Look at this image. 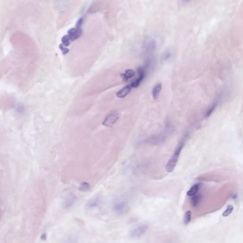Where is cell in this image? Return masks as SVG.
<instances>
[{
    "label": "cell",
    "instance_id": "1",
    "mask_svg": "<svg viewBox=\"0 0 243 243\" xmlns=\"http://www.w3.org/2000/svg\"><path fill=\"white\" fill-rule=\"evenodd\" d=\"M184 145V141L183 140L180 142L177 147L176 148L174 153L172 155V157L169 159L165 167L166 171L167 172H172L174 170L177 164L179 157L181 155V152L183 149Z\"/></svg>",
    "mask_w": 243,
    "mask_h": 243
},
{
    "label": "cell",
    "instance_id": "2",
    "mask_svg": "<svg viewBox=\"0 0 243 243\" xmlns=\"http://www.w3.org/2000/svg\"><path fill=\"white\" fill-rule=\"evenodd\" d=\"M129 210L128 203L126 201L120 200L115 202L113 205V212L118 215H123L128 212Z\"/></svg>",
    "mask_w": 243,
    "mask_h": 243
},
{
    "label": "cell",
    "instance_id": "3",
    "mask_svg": "<svg viewBox=\"0 0 243 243\" xmlns=\"http://www.w3.org/2000/svg\"><path fill=\"white\" fill-rule=\"evenodd\" d=\"M119 119V114L115 111L111 112L105 118L103 125L108 127H112L114 124L117 123Z\"/></svg>",
    "mask_w": 243,
    "mask_h": 243
},
{
    "label": "cell",
    "instance_id": "4",
    "mask_svg": "<svg viewBox=\"0 0 243 243\" xmlns=\"http://www.w3.org/2000/svg\"><path fill=\"white\" fill-rule=\"evenodd\" d=\"M158 45V41L157 39L151 38L145 42L143 48L146 53H152L156 50Z\"/></svg>",
    "mask_w": 243,
    "mask_h": 243
},
{
    "label": "cell",
    "instance_id": "5",
    "mask_svg": "<svg viewBox=\"0 0 243 243\" xmlns=\"http://www.w3.org/2000/svg\"><path fill=\"white\" fill-rule=\"evenodd\" d=\"M147 225L142 224L135 227L132 230L130 233V236L132 238H137L142 236L147 230Z\"/></svg>",
    "mask_w": 243,
    "mask_h": 243
},
{
    "label": "cell",
    "instance_id": "6",
    "mask_svg": "<svg viewBox=\"0 0 243 243\" xmlns=\"http://www.w3.org/2000/svg\"><path fill=\"white\" fill-rule=\"evenodd\" d=\"M137 71L138 73V77L134 81V82L131 84V86L132 88H138L140 84L142 83L143 80H144L145 75H146L145 68L143 67H140L138 68Z\"/></svg>",
    "mask_w": 243,
    "mask_h": 243
},
{
    "label": "cell",
    "instance_id": "7",
    "mask_svg": "<svg viewBox=\"0 0 243 243\" xmlns=\"http://www.w3.org/2000/svg\"><path fill=\"white\" fill-rule=\"evenodd\" d=\"M68 36L69 37L71 42L77 40L82 34V30L81 28L77 27L70 29L68 32Z\"/></svg>",
    "mask_w": 243,
    "mask_h": 243
},
{
    "label": "cell",
    "instance_id": "8",
    "mask_svg": "<svg viewBox=\"0 0 243 243\" xmlns=\"http://www.w3.org/2000/svg\"><path fill=\"white\" fill-rule=\"evenodd\" d=\"M76 200V197L73 194H69L66 196L63 201V207L64 209H69L73 206Z\"/></svg>",
    "mask_w": 243,
    "mask_h": 243
},
{
    "label": "cell",
    "instance_id": "9",
    "mask_svg": "<svg viewBox=\"0 0 243 243\" xmlns=\"http://www.w3.org/2000/svg\"><path fill=\"white\" fill-rule=\"evenodd\" d=\"M100 197L97 196L89 199L86 204V208L88 209H94L97 207L100 203Z\"/></svg>",
    "mask_w": 243,
    "mask_h": 243
},
{
    "label": "cell",
    "instance_id": "10",
    "mask_svg": "<svg viewBox=\"0 0 243 243\" xmlns=\"http://www.w3.org/2000/svg\"><path fill=\"white\" fill-rule=\"evenodd\" d=\"M190 203L193 207H196L198 206L201 201L202 196L201 193H197L193 196H191Z\"/></svg>",
    "mask_w": 243,
    "mask_h": 243
},
{
    "label": "cell",
    "instance_id": "11",
    "mask_svg": "<svg viewBox=\"0 0 243 243\" xmlns=\"http://www.w3.org/2000/svg\"><path fill=\"white\" fill-rule=\"evenodd\" d=\"M132 88L130 85H128L123 88L121 90L119 91L117 94V96L118 98H124L127 96L131 92Z\"/></svg>",
    "mask_w": 243,
    "mask_h": 243
},
{
    "label": "cell",
    "instance_id": "12",
    "mask_svg": "<svg viewBox=\"0 0 243 243\" xmlns=\"http://www.w3.org/2000/svg\"><path fill=\"white\" fill-rule=\"evenodd\" d=\"M161 90H162V84L161 83H158L153 87L152 91L153 99L156 100L159 98Z\"/></svg>",
    "mask_w": 243,
    "mask_h": 243
},
{
    "label": "cell",
    "instance_id": "13",
    "mask_svg": "<svg viewBox=\"0 0 243 243\" xmlns=\"http://www.w3.org/2000/svg\"><path fill=\"white\" fill-rule=\"evenodd\" d=\"M201 185L202 184L201 183H196L195 184L193 185L189 189V191L187 192V194L188 196L191 197L198 192V190H199Z\"/></svg>",
    "mask_w": 243,
    "mask_h": 243
},
{
    "label": "cell",
    "instance_id": "14",
    "mask_svg": "<svg viewBox=\"0 0 243 243\" xmlns=\"http://www.w3.org/2000/svg\"><path fill=\"white\" fill-rule=\"evenodd\" d=\"M135 73L132 69H127L124 73L121 74V76L122 77L123 81H128L129 79L134 77L135 76Z\"/></svg>",
    "mask_w": 243,
    "mask_h": 243
},
{
    "label": "cell",
    "instance_id": "15",
    "mask_svg": "<svg viewBox=\"0 0 243 243\" xmlns=\"http://www.w3.org/2000/svg\"><path fill=\"white\" fill-rule=\"evenodd\" d=\"M218 104V102L216 101L213 103L211 106H210V107L207 108L206 113H205V117L206 118H209L213 114V112H214V111L217 108Z\"/></svg>",
    "mask_w": 243,
    "mask_h": 243
},
{
    "label": "cell",
    "instance_id": "16",
    "mask_svg": "<svg viewBox=\"0 0 243 243\" xmlns=\"http://www.w3.org/2000/svg\"><path fill=\"white\" fill-rule=\"evenodd\" d=\"M173 55V51L171 49H167L163 53L161 56V59L163 61H167L172 58Z\"/></svg>",
    "mask_w": 243,
    "mask_h": 243
},
{
    "label": "cell",
    "instance_id": "17",
    "mask_svg": "<svg viewBox=\"0 0 243 243\" xmlns=\"http://www.w3.org/2000/svg\"><path fill=\"white\" fill-rule=\"evenodd\" d=\"M191 218H192L191 211H190V210L186 211L185 213L184 216V223L185 225L189 224L191 221Z\"/></svg>",
    "mask_w": 243,
    "mask_h": 243
},
{
    "label": "cell",
    "instance_id": "18",
    "mask_svg": "<svg viewBox=\"0 0 243 243\" xmlns=\"http://www.w3.org/2000/svg\"><path fill=\"white\" fill-rule=\"evenodd\" d=\"M90 189V185L88 182H84L81 184L80 186L79 189L81 191L86 192L88 191Z\"/></svg>",
    "mask_w": 243,
    "mask_h": 243
},
{
    "label": "cell",
    "instance_id": "19",
    "mask_svg": "<svg viewBox=\"0 0 243 243\" xmlns=\"http://www.w3.org/2000/svg\"><path fill=\"white\" fill-rule=\"evenodd\" d=\"M234 207L232 205H229L227 207L226 210L223 213L222 216L224 217H228V216L232 213L234 210Z\"/></svg>",
    "mask_w": 243,
    "mask_h": 243
},
{
    "label": "cell",
    "instance_id": "20",
    "mask_svg": "<svg viewBox=\"0 0 243 243\" xmlns=\"http://www.w3.org/2000/svg\"><path fill=\"white\" fill-rule=\"evenodd\" d=\"M61 41L62 42L63 45L65 47L69 46L71 44V41L69 39V37L68 36V35L63 36L61 39Z\"/></svg>",
    "mask_w": 243,
    "mask_h": 243
},
{
    "label": "cell",
    "instance_id": "21",
    "mask_svg": "<svg viewBox=\"0 0 243 243\" xmlns=\"http://www.w3.org/2000/svg\"><path fill=\"white\" fill-rule=\"evenodd\" d=\"M59 48H60L61 51L62 52L63 55H65L67 54H68V52H69V49L66 48V47L64 46L62 44H60V45H59Z\"/></svg>",
    "mask_w": 243,
    "mask_h": 243
},
{
    "label": "cell",
    "instance_id": "22",
    "mask_svg": "<svg viewBox=\"0 0 243 243\" xmlns=\"http://www.w3.org/2000/svg\"><path fill=\"white\" fill-rule=\"evenodd\" d=\"M24 111H25V107H24V106H23V105H22H22L19 104V105L17 106V107H16V111H17L18 113L20 114H23V112H24Z\"/></svg>",
    "mask_w": 243,
    "mask_h": 243
},
{
    "label": "cell",
    "instance_id": "23",
    "mask_svg": "<svg viewBox=\"0 0 243 243\" xmlns=\"http://www.w3.org/2000/svg\"><path fill=\"white\" fill-rule=\"evenodd\" d=\"M83 18H81L79 19V21H77V23L76 24V27L81 28V26L82 25V23H83Z\"/></svg>",
    "mask_w": 243,
    "mask_h": 243
},
{
    "label": "cell",
    "instance_id": "24",
    "mask_svg": "<svg viewBox=\"0 0 243 243\" xmlns=\"http://www.w3.org/2000/svg\"><path fill=\"white\" fill-rule=\"evenodd\" d=\"M192 0H179V2L181 4L184 5L189 4Z\"/></svg>",
    "mask_w": 243,
    "mask_h": 243
},
{
    "label": "cell",
    "instance_id": "25",
    "mask_svg": "<svg viewBox=\"0 0 243 243\" xmlns=\"http://www.w3.org/2000/svg\"><path fill=\"white\" fill-rule=\"evenodd\" d=\"M42 240H45L46 239V234H43L42 236Z\"/></svg>",
    "mask_w": 243,
    "mask_h": 243
}]
</instances>
